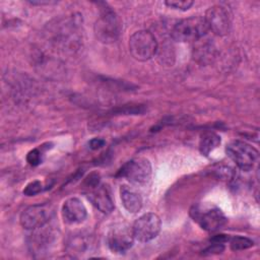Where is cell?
Instances as JSON below:
<instances>
[{
  "label": "cell",
  "instance_id": "6da1fadb",
  "mask_svg": "<svg viewBox=\"0 0 260 260\" xmlns=\"http://www.w3.org/2000/svg\"><path fill=\"white\" fill-rule=\"evenodd\" d=\"M189 214L194 222L209 233L218 231L226 222V217L222 210L209 202H200L192 205Z\"/></svg>",
  "mask_w": 260,
  "mask_h": 260
},
{
  "label": "cell",
  "instance_id": "7a4b0ae2",
  "mask_svg": "<svg viewBox=\"0 0 260 260\" xmlns=\"http://www.w3.org/2000/svg\"><path fill=\"white\" fill-rule=\"evenodd\" d=\"M100 16L94 22L93 31L98 41L104 44H111L117 41L121 31V22L116 12L103 3Z\"/></svg>",
  "mask_w": 260,
  "mask_h": 260
},
{
  "label": "cell",
  "instance_id": "3957f363",
  "mask_svg": "<svg viewBox=\"0 0 260 260\" xmlns=\"http://www.w3.org/2000/svg\"><path fill=\"white\" fill-rule=\"evenodd\" d=\"M208 28L201 16H190L178 21L172 29V38L180 43L197 42L205 37Z\"/></svg>",
  "mask_w": 260,
  "mask_h": 260
},
{
  "label": "cell",
  "instance_id": "277c9868",
  "mask_svg": "<svg viewBox=\"0 0 260 260\" xmlns=\"http://www.w3.org/2000/svg\"><path fill=\"white\" fill-rule=\"evenodd\" d=\"M129 51L135 60L147 61L156 54V39L149 30L135 31L129 39Z\"/></svg>",
  "mask_w": 260,
  "mask_h": 260
},
{
  "label": "cell",
  "instance_id": "5b68a950",
  "mask_svg": "<svg viewBox=\"0 0 260 260\" xmlns=\"http://www.w3.org/2000/svg\"><path fill=\"white\" fill-rule=\"evenodd\" d=\"M225 152L229 157L243 171L253 169L258 159V150L249 143L242 140H234L225 147Z\"/></svg>",
  "mask_w": 260,
  "mask_h": 260
},
{
  "label": "cell",
  "instance_id": "8992f818",
  "mask_svg": "<svg viewBox=\"0 0 260 260\" xmlns=\"http://www.w3.org/2000/svg\"><path fill=\"white\" fill-rule=\"evenodd\" d=\"M117 176L127 179L134 185H146L151 178V164L145 157H136L127 161Z\"/></svg>",
  "mask_w": 260,
  "mask_h": 260
},
{
  "label": "cell",
  "instance_id": "52a82bcc",
  "mask_svg": "<svg viewBox=\"0 0 260 260\" xmlns=\"http://www.w3.org/2000/svg\"><path fill=\"white\" fill-rule=\"evenodd\" d=\"M134 240L132 226L124 222L114 224L107 234V245L116 254L126 253L132 247Z\"/></svg>",
  "mask_w": 260,
  "mask_h": 260
},
{
  "label": "cell",
  "instance_id": "ba28073f",
  "mask_svg": "<svg viewBox=\"0 0 260 260\" xmlns=\"http://www.w3.org/2000/svg\"><path fill=\"white\" fill-rule=\"evenodd\" d=\"M53 215V211L48 204H35L26 207L19 216L20 224L25 230L35 231L45 226Z\"/></svg>",
  "mask_w": 260,
  "mask_h": 260
},
{
  "label": "cell",
  "instance_id": "9c48e42d",
  "mask_svg": "<svg viewBox=\"0 0 260 260\" xmlns=\"http://www.w3.org/2000/svg\"><path fill=\"white\" fill-rule=\"evenodd\" d=\"M160 228L161 221L159 216L153 212H148L142 214L135 220L132 230L135 240L146 243L156 238Z\"/></svg>",
  "mask_w": 260,
  "mask_h": 260
},
{
  "label": "cell",
  "instance_id": "30bf717a",
  "mask_svg": "<svg viewBox=\"0 0 260 260\" xmlns=\"http://www.w3.org/2000/svg\"><path fill=\"white\" fill-rule=\"evenodd\" d=\"M208 30L216 36H225L231 28L230 11L221 5H213L209 7L203 16Z\"/></svg>",
  "mask_w": 260,
  "mask_h": 260
},
{
  "label": "cell",
  "instance_id": "8fae6325",
  "mask_svg": "<svg viewBox=\"0 0 260 260\" xmlns=\"http://www.w3.org/2000/svg\"><path fill=\"white\" fill-rule=\"evenodd\" d=\"M88 189L89 192L86 196L100 211L108 214L114 210V200L108 185L98 184Z\"/></svg>",
  "mask_w": 260,
  "mask_h": 260
},
{
  "label": "cell",
  "instance_id": "7c38bea8",
  "mask_svg": "<svg viewBox=\"0 0 260 260\" xmlns=\"http://www.w3.org/2000/svg\"><path fill=\"white\" fill-rule=\"evenodd\" d=\"M62 216L67 223H80L86 218L87 211L80 199L76 197H71L63 203Z\"/></svg>",
  "mask_w": 260,
  "mask_h": 260
},
{
  "label": "cell",
  "instance_id": "4fadbf2b",
  "mask_svg": "<svg viewBox=\"0 0 260 260\" xmlns=\"http://www.w3.org/2000/svg\"><path fill=\"white\" fill-rule=\"evenodd\" d=\"M120 197L122 204L127 211L131 213H136L141 209L142 197L132 188L126 185H122L120 188Z\"/></svg>",
  "mask_w": 260,
  "mask_h": 260
},
{
  "label": "cell",
  "instance_id": "5bb4252c",
  "mask_svg": "<svg viewBox=\"0 0 260 260\" xmlns=\"http://www.w3.org/2000/svg\"><path fill=\"white\" fill-rule=\"evenodd\" d=\"M204 38V37H203ZM201 38L197 41V45L194 47V58L200 63H209L214 58V47L208 42L209 40H203Z\"/></svg>",
  "mask_w": 260,
  "mask_h": 260
},
{
  "label": "cell",
  "instance_id": "9a60e30c",
  "mask_svg": "<svg viewBox=\"0 0 260 260\" xmlns=\"http://www.w3.org/2000/svg\"><path fill=\"white\" fill-rule=\"evenodd\" d=\"M39 230L40 229L35 230V233L30 235L29 246L31 248V251L41 253L53 241V235L50 231H47V230L39 231Z\"/></svg>",
  "mask_w": 260,
  "mask_h": 260
},
{
  "label": "cell",
  "instance_id": "2e32d148",
  "mask_svg": "<svg viewBox=\"0 0 260 260\" xmlns=\"http://www.w3.org/2000/svg\"><path fill=\"white\" fill-rule=\"evenodd\" d=\"M220 144V137L214 132H205L201 135L199 141V151L202 155L207 156L213 149Z\"/></svg>",
  "mask_w": 260,
  "mask_h": 260
},
{
  "label": "cell",
  "instance_id": "e0dca14e",
  "mask_svg": "<svg viewBox=\"0 0 260 260\" xmlns=\"http://www.w3.org/2000/svg\"><path fill=\"white\" fill-rule=\"evenodd\" d=\"M230 242V247L233 251H242L251 248L254 245V242L247 238V237H242V236H236L233 238L229 239Z\"/></svg>",
  "mask_w": 260,
  "mask_h": 260
},
{
  "label": "cell",
  "instance_id": "ac0fdd59",
  "mask_svg": "<svg viewBox=\"0 0 260 260\" xmlns=\"http://www.w3.org/2000/svg\"><path fill=\"white\" fill-rule=\"evenodd\" d=\"M88 246L89 245H88L87 240L81 236L73 238L68 244V247H69L70 251H72V253L84 252Z\"/></svg>",
  "mask_w": 260,
  "mask_h": 260
},
{
  "label": "cell",
  "instance_id": "d6986e66",
  "mask_svg": "<svg viewBox=\"0 0 260 260\" xmlns=\"http://www.w3.org/2000/svg\"><path fill=\"white\" fill-rule=\"evenodd\" d=\"M193 1L190 0H168L165 2V4L173 9H177V10H188L192 5H193Z\"/></svg>",
  "mask_w": 260,
  "mask_h": 260
},
{
  "label": "cell",
  "instance_id": "ffe728a7",
  "mask_svg": "<svg viewBox=\"0 0 260 260\" xmlns=\"http://www.w3.org/2000/svg\"><path fill=\"white\" fill-rule=\"evenodd\" d=\"M42 190H43V185H42L41 181L36 180V181L28 183L25 186V188L23 189V194L26 196H34V195H37L40 192H42Z\"/></svg>",
  "mask_w": 260,
  "mask_h": 260
},
{
  "label": "cell",
  "instance_id": "44dd1931",
  "mask_svg": "<svg viewBox=\"0 0 260 260\" xmlns=\"http://www.w3.org/2000/svg\"><path fill=\"white\" fill-rule=\"evenodd\" d=\"M26 161L32 167L40 165L42 161V151L39 148L31 149L26 155Z\"/></svg>",
  "mask_w": 260,
  "mask_h": 260
},
{
  "label": "cell",
  "instance_id": "7402d4cb",
  "mask_svg": "<svg viewBox=\"0 0 260 260\" xmlns=\"http://www.w3.org/2000/svg\"><path fill=\"white\" fill-rule=\"evenodd\" d=\"M223 250H224L223 244L211 242V244L203 252H204V254H218V253L223 252Z\"/></svg>",
  "mask_w": 260,
  "mask_h": 260
},
{
  "label": "cell",
  "instance_id": "603a6c76",
  "mask_svg": "<svg viewBox=\"0 0 260 260\" xmlns=\"http://www.w3.org/2000/svg\"><path fill=\"white\" fill-rule=\"evenodd\" d=\"M106 144V141L102 138H92L89 142H88V145L91 149L95 150V149H100L102 148L104 145Z\"/></svg>",
  "mask_w": 260,
  "mask_h": 260
},
{
  "label": "cell",
  "instance_id": "cb8c5ba5",
  "mask_svg": "<svg viewBox=\"0 0 260 260\" xmlns=\"http://www.w3.org/2000/svg\"><path fill=\"white\" fill-rule=\"evenodd\" d=\"M30 4L32 5H50V4H55V1H29Z\"/></svg>",
  "mask_w": 260,
  "mask_h": 260
}]
</instances>
